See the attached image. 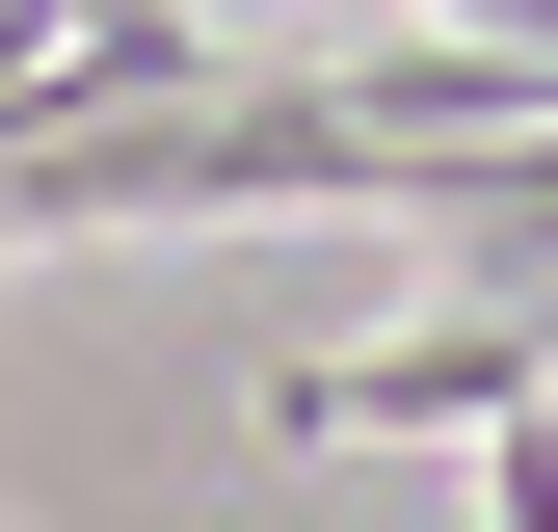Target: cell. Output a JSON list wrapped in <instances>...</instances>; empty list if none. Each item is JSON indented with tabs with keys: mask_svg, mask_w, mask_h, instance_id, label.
Masks as SVG:
<instances>
[{
	"mask_svg": "<svg viewBox=\"0 0 558 532\" xmlns=\"http://www.w3.org/2000/svg\"><path fill=\"white\" fill-rule=\"evenodd\" d=\"M532 399H558V319L532 293H426V319H373V347L266 373V452H478V426H532Z\"/></svg>",
	"mask_w": 558,
	"mask_h": 532,
	"instance_id": "6da1fadb",
	"label": "cell"
},
{
	"mask_svg": "<svg viewBox=\"0 0 558 532\" xmlns=\"http://www.w3.org/2000/svg\"><path fill=\"white\" fill-rule=\"evenodd\" d=\"M478 532H558V399H532V426H478Z\"/></svg>",
	"mask_w": 558,
	"mask_h": 532,
	"instance_id": "7a4b0ae2",
	"label": "cell"
},
{
	"mask_svg": "<svg viewBox=\"0 0 558 532\" xmlns=\"http://www.w3.org/2000/svg\"><path fill=\"white\" fill-rule=\"evenodd\" d=\"M399 27H452V53H506V81H558V0H399Z\"/></svg>",
	"mask_w": 558,
	"mask_h": 532,
	"instance_id": "3957f363",
	"label": "cell"
}]
</instances>
